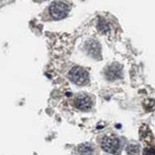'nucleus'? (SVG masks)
Returning a JSON list of instances; mask_svg holds the SVG:
<instances>
[{
  "label": "nucleus",
  "mask_w": 155,
  "mask_h": 155,
  "mask_svg": "<svg viewBox=\"0 0 155 155\" xmlns=\"http://www.w3.org/2000/svg\"><path fill=\"white\" fill-rule=\"evenodd\" d=\"M78 153L80 155H92L94 152V148L89 143H82L80 144L77 148Z\"/></svg>",
  "instance_id": "obj_7"
},
{
  "label": "nucleus",
  "mask_w": 155,
  "mask_h": 155,
  "mask_svg": "<svg viewBox=\"0 0 155 155\" xmlns=\"http://www.w3.org/2000/svg\"><path fill=\"white\" fill-rule=\"evenodd\" d=\"M69 79L78 85H84L88 82L89 76L86 70L81 67H74L69 72Z\"/></svg>",
  "instance_id": "obj_2"
},
{
  "label": "nucleus",
  "mask_w": 155,
  "mask_h": 155,
  "mask_svg": "<svg viewBox=\"0 0 155 155\" xmlns=\"http://www.w3.org/2000/svg\"><path fill=\"white\" fill-rule=\"evenodd\" d=\"M85 50L88 52V54L94 58H99L101 55V47L100 44L97 41H88L85 44Z\"/></svg>",
  "instance_id": "obj_5"
},
{
  "label": "nucleus",
  "mask_w": 155,
  "mask_h": 155,
  "mask_svg": "<svg viewBox=\"0 0 155 155\" xmlns=\"http://www.w3.org/2000/svg\"><path fill=\"white\" fill-rule=\"evenodd\" d=\"M126 151L129 155H139L140 154V145L137 143H130L128 144Z\"/></svg>",
  "instance_id": "obj_8"
},
{
  "label": "nucleus",
  "mask_w": 155,
  "mask_h": 155,
  "mask_svg": "<svg viewBox=\"0 0 155 155\" xmlns=\"http://www.w3.org/2000/svg\"><path fill=\"white\" fill-rule=\"evenodd\" d=\"M101 147L106 152L117 155L121 150V142L115 136H105L101 140Z\"/></svg>",
  "instance_id": "obj_1"
},
{
  "label": "nucleus",
  "mask_w": 155,
  "mask_h": 155,
  "mask_svg": "<svg viewBox=\"0 0 155 155\" xmlns=\"http://www.w3.org/2000/svg\"><path fill=\"white\" fill-rule=\"evenodd\" d=\"M70 7L66 2L63 1H55L52 2L50 6V14L51 16L55 19H61L65 18L69 13Z\"/></svg>",
  "instance_id": "obj_3"
},
{
  "label": "nucleus",
  "mask_w": 155,
  "mask_h": 155,
  "mask_svg": "<svg viewBox=\"0 0 155 155\" xmlns=\"http://www.w3.org/2000/svg\"><path fill=\"white\" fill-rule=\"evenodd\" d=\"M92 105H93V100L89 95L84 93L77 95L74 100V106L81 110H89Z\"/></svg>",
  "instance_id": "obj_4"
},
{
  "label": "nucleus",
  "mask_w": 155,
  "mask_h": 155,
  "mask_svg": "<svg viewBox=\"0 0 155 155\" xmlns=\"http://www.w3.org/2000/svg\"><path fill=\"white\" fill-rule=\"evenodd\" d=\"M106 76L109 80H115L121 76V69H118L117 65H111L108 70L106 71Z\"/></svg>",
  "instance_id": "obj_6"
}]
</instances>
